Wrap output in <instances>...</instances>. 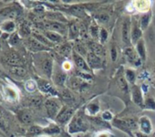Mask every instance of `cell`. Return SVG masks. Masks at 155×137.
Wrapping results in <instances>:
<instances>
[{"instance_id":"cell-1","label":"cell","mask_w":155,"mask_h":137,"mask_svg":"<svg viewBox=\"0 0 155 137\" xmlns=\"http://www.w3.org/2000/svg\"><path fill=\"white\" fill-rule=\"evenodd\" d=\"M87 130V124L81 116H75L71 119L68 124V132L76 133L79 132H85Z\"/></svg>"},{"instance_id":"cell-2","label":"cell","mask_w":155,"mask_h":137,"mask_svg":"<svg viewBox=\"0 0 155 137\" xmlns=\"http://www.w3.org/2000/svg\"><path fill=\"white\" fill-rule=\"evenodd\" d=\"M45 109L48 116L51 119H56L61 110L59 102L56 99H48L45 102Z\"/></svg>"},{"instance_id":"cell-3","label":"cell","mask_w":155,"mask_h":137,"mask_svg":"<svg viewBox=\"0 0 155 137\" xmlns=\"http://www.w3.org/2000/svg\"><path fill=\"white\" fill-rule=\"evenodd\" d=\"M1 60L8 68H10V67H17V66L24 67V61H23L22 58L20 57V55H18V54H17L15 52L7 54L6 56H4L2 58Z\"/></svg>"},{"instance_id":"cell-4","label":"cell","mask_w":155,"mask_h":137,"mask_svg":"<svg viewBox=\"0 0 155 137\" xmlns=\"http://www.w3.org/2000/svg\"><path fill=\"white\" fill-rule=\"evenodd\" d=\"M37 84H38V89L41 92L46 93V94H49L51 96H58V93L56 91V89L48 81L43 80V79H38L37 81Z\"/></svg>"},{"instance_id":"cell-5","label":"cell","mask_w":155,"mask_h":137,"mask_svg":"<svg viewBox=\"0 0 155 137\" xmlns=\"http://www.w3.org/2000/svg\"><path fill=\"white\" fill-rule=\"evenodd\" d=\"M74 110L70 107H63L56 117V122L59 124H66L73 116Z\"/></svg>"},{"instance_id":"cell-6","label":"cell","mask_w":155,"mask_h":137,"mask_svg":"<svg viewBox=\"0 0 155 137\" xmlns=\"http://www.w3.org/2000/svg\"><path fill=\"white\" fill-rule=\"evenodd\" d=\"M26 45L28 48V49H30L31 51H34V52L46 51V50H48L49 49L48 47H47L44 44H42L41 42H39L34 37L28 38L27 39V42H26Z\"/></svg>"},{"instance_id":"cell-7","label":"cell","mask_w":155,"mask_h":137,"mask_svg":"<svg viewBox=\"0 0 155 137\" xmlns=\"http://www.w3.org/2000/svg\"><path fill=\"white\" fill-rule=\"evenodd\" d=\"M72 58L74 59L75 65L77 66V68H79L80 71L86 72H91V68L89 67L87 61L84 59V58L82 56H81L80 54H78L75 50L72 52Z\"/></svg>"},{"instance_id":"cell-8","label":"cell","mask_w":155,"mask_h":137,"mask_svg":"<svg viewBox=\"0 0 155 137\" xmlns=\"http://www.w3.org/2000/svg\"><path fill=\"white\" fill-rule=\"evenodd\" d=\"M125 56L128 59L129 62H130L131 64H134L135 66H140L141 65V59L139 57L136 49H134L131 47H128L125 48Z\"/></svg>"},{"instance_id":"cell-9","label":"cell","mask_w":155,"mask_h":137,"mask_svg":"<svg viewBox=\"0 0 155 137\" xmlns=\"http://www.w3.org/2000/svg\"><path fill=\"white\" fill-rule=\"evenodd\" d=\"M40 68L43 72V73L48 77L51 78L53 75V60L51 58L47 57L41 60L40 63Z\"/></svg>"},{"instance_id":"cell-10","label":"cell","mask_w":155,"mask_h":137,"mask_svg":"<svg viewBox=\"0 0 155 137\" xmlns=\"http://www.w3.org/2000/svg\"><path fill=\"white\" fill-rule=\"evenodd\" d=\"M131 95H132V101L134 102V103L136 105H138L140 108H145V105H144V102L145 101L143 100L141 90H140V87H138L136 85H132Z\"/></svg>"},{"instance_id":"cell-11","label":"cell","mask_w":155,"mask_h":137,"mask_svg":"<svg viewBox=\"0 0 155 137\" xmlns=\"http://www.w3.org/2000/svg\"><path fill=\"white\" fill-rule=\"evenodd\" d=\"M87 63L89 65V67L91 68V70H98V68H102V61L101 58L93 54L92 52H89L87 55Z\"/></svg>"},{"instance_id":"cell-12","label":"cell","mask_w":155,"mask_h":137,"mask_svg":"<svg viewBox=\"0 0 155 137\" xmlns=\"http://www.w3.org/2000/svg\"><path fill=\"white\" fill-rule=\"evenodd\" d=\"M130 21L129 18H126L123 21L122 24V29H121V37H122V41L126 45H130L131 43L130 41Z\"/></svg>"},{"instance_id":"cell-13","label":"cell","mask_w":155,"mask_h":137,"mask_svg":"<svg viewBox=\"0 0 155 137\" xmlns=\"http://www.w3.org/2000/svg\"><path fill=\"white\" fill-rule=\"evenodd\" d=\"M45 26L47 27V28L49 31H54L57 33H60V34H64L67 30V28L65 27V25H63L60 22L58 21H48L45 24Z\"/></svg>"},{"instance_id":"cell-14","label":"cell","mask_w":155,"mask_h":137,"mask_svg":"<svg viewBox=\"0 0 155 137\" xmlns=\"http://www.w3.org/2000/svg\"><path fill=\"white\" fill-rule=\"evenodd\" d=\"M140 128L141 132L145 133V134H150L152 131V125L150 122V120L149 119V117L147 116H142L140 118Z\"/></svg>"},{"instance_id":"cell-15","label":"cell","mask_w":155,"mask_h":137,"mask_svg":"<svg viewBox=\"0 0 155 137\" xmlns=\"http://www.w3.org/2000/svg\"><path fill=\"white\" fill-rule=\"evenodd\" d=\"M52 78L54 83L58 86H63L67 82V74L62 70H57L52 75Z\"/></svg>"},{"instance_id":"cell-16","label":"cell","mask_w":155,"mask_h":137,"mask_svg":"<svg viewBox=\"0 0 155 137\" xmlns=\"http://www.w3.org/2000/svg\"><path fill=\"white\" fill-rule=\"evenodd\" d=\"M88 48H90V52H92L93 54L99 56L100 58L104 55V49L102 45H101L98 42L95 41H90L88 43Z\"/></svg>"},{"instance_id":"cell-17","label":"cell","mask_w":155,"mask_h":137,"mask_svg":"<svg viewBox=\"0 0 155 137\" xmlns=\"http://www.w3.org/2000/svg\"><path fill=\"white\" fill-rule=\"evenodd\" d=\"M141 36H142L141 28L136 23H134L133 28L131 29V33H130V41H131V43L137 44V42L141 39Z\"/></svg>"},{"instance_id":"cell-18","label":"cell","mask_w":155,"mask_h":137,"mask_svg":"<svg viewBox=\"0 0 155 137\" xmlns=\"http://www.w3.org/2000/svg\"><path fill=\"white\" fill-rule=\"evenodd\" d=\"M18 118L20 121V122L25 125H29L33 122V118H32V115L30 114V112H28V111H25V110L20 111L18 113Z\"/></svg>"},{"instance_id":"cell-19","label":"cell","mask_w":155,"mask_h":137,"mask_svg":"<svg viewBox=\"0 0 155 137\" xmlns=\"http://www.w3.org/2000/svg\"><path fill=\"white\" fill-rule=\"evenodd\" d=\"M8 71L9 72L16 77L18 78H23L27 75L28 72L26 70V68L22 67V66H17V67H10L8 68Z\"/></svg>"},{"instance_id":"cell-20","label":"cell","mask_w":155,"mask_h":137,"mask_svg":"<svg viewBox=\"0 0 155 137\" xmlns=\"http://www.w3.org/2000/svg\"><path fill=\"white\" fill-rule=\"evenodd\" d=\"M45 37L50 41V42H53V43H60L63 41V38L60 34L57 33V32H54V31H47L45 33Z\"/></svg>"},{"instance_id":"cell-21","label":"cell","mask_w":155,"mask_h":137,"mask_svg":"<svg viewBox=\"0 0 155 137\" xmlns=\"http://www.w3.org/2000/svg\"><path fill=\"white\" fill-rule=\"evenodd\" d=\"M4 93L9 101H17L18 98V92L15 91L12 87H8V86L4 87Z\"/></svg>"},{"instance_id":"cell-22","label":"cell","mask_w":155,"mask_h":137,"mask_svg":"<svg viewBox=\"0 0 155 137\" xmlns=\"http://www.w3.org/2000/svg\"><path fill=\"white\" fill-rule=\"evenodd\" d=\"M43 129L42 127L38 126V125H31L27 132V135L29 137H37L39 136L42 132H43Z\"/></svg>"},{"instance_id":"cell-23","label":"cell","mask_w":155,"mask_h":137,"mask_svg":"<svg viewBox=\"0 0 155 137\" xmlns=\"http://www.w3.org/2000/svg\"><path fill=\"white\" fill-rule=\"evenodd\" d=\"M136 51L139 55V57L140 58V59L144 60L146 58V49H145V45H144V41L143 39H140L137 42L136 44Z\"/></svg>"},{"instance_id":"cell-24","label":"cell","mask_w":155,"mask_h":137,"mask_svg":"<svg viewBox=\"0 0 155 137\" xmlns=\"http://www.w3.org/2000/svg\"><path fill=\"white\" fill-rule=\"evenodd\" d=\"M117 85L121 92H123L124 93H129L128 82H127V80L123 76H119L117 78Z\"/></svg>"},{"instance_id":"cell-25","label":"cell","mask_w":155,"mask_h":137,"mask_svg":"<svg viewBox=\"0 0 155 137\" xmlns=\"http://www.w3.org/2000/svg\"><path fill=\"white\" fill-rule=\"evenodd\" d=\"M68 35L70 39H76L78 37H80V27H78L76 24H71L68 28Z\"/></svg>"},{"instance_id":"cell-26","label":"cell","mask_w":155,"mask_h":137,"mask_svg":"<svg viewBox=\"0 0 155 137\" xmlns=\"http://www.w3.org/2000/svg\"><path fill=\"white\" fill-rule=\"evenodd\" d=\"M17 13H18V11L15 8H11V7L6 8H4V9H2L1 11H0V15H2L3 17H6V18H8L10 19L14 18L16 17Z\"/></svg>"},{"instance_id":"cell-27","label":"cell","mask_w":155,"mask_h":137,"mask_svg":"<svg viewBox=\"0 0 155 137\" xmlns=\"http://www.w3.org/2000/svg\"><path fill=\"white\" fill-rule=\"evenodd\" d=\"M150 21V12L144 13V14L140 17V25L141 30H142V29H145V28L149 26Z\"/></svg>"},{"instance_id":"cell-28","label":"cell","mask_w":155,"mask_h":137,"mask_svg":"<svg viewBox=\"0 0 155 137\" xmlns=\"http://www.w3.org/2000/svg\"><path fill=\"white\" fill-rule=\"evenodd\" d=\"M71 51H72V47L69 43H65L58 47V52L64 57L68 56L71 53Z\"/></svg>"},{"instance_id":"cell-29","label":"cell","mask_w":155,"mask_h":137,"mask_svg":"<svg viewBox=\"0 0 155 137\" xmlns=\"http://www.w3.org/2000/svg\"><path fill=\"white\" fill-rule=\"evenodd\" d=\"M100 111V105L98 102H92L87 106V112L90 115H95Z\"/></svg>"},{"instance_id":"cell-30","label":"cell","mask_w":155,"mask_h":137,"mask_svg":"<svg viewBox=\"0 0 155 137\" xmlns=\"http://www.w3.org/2000/svg\"><path fill=\"white\" fill-rule=\"evenodd\" d=\"M68 84L70 88L72 89H79L81 88L82 85V80L81 81L80 78L78 77H74V78H70L68 81Z\"/></svg>"},{"instance_id":"cell-31","label":"cell","mask_w":155,"mask_h":137,"mask_svg":"<svg viewBox=\"0 0 155 137\" xmlns=\"http://www.w3.org/2000/svg\"><path fill=\"white\" fill-rule=\"evenodd\" d=\"M61 97H62V99L64 100V101H66L68 103H73L74 102H75V98H74V96L72 95V93L68 91V90H67V89H65V90H63L62 91V92H61Z\"/></svg>"},{"instance_id":"cell-32","label":"cell","mask_w":155,"mask_h":137,"mask_svg":"<svg viewBox=\"0 0 155 137\" xmlns=\"http://www.w3.org/2000/svg\"><path fill=\"white\" fill-rule=\"evenodd\" d=\"M75 51L78 53V54H80L81 56H87L89 52H87V48L84 47V45L80 42V41H77L76 45H75Z\"/></svg>"},{"instance_id":"cell-33","label":"cell","mask_w":155,"mask_h":137,"mask_svg":"<svg viewBox=\"0 0 155 137\" xmlns=\"http://www.w3.org/2000/svg\"><path fill=\"white\" fill-rule=\"evenodd\" d=\"M25 89L28 92H34L38 89L37 82H35L34 80H28V81H27L26 83H25Z\"/></svg>"},{"instance_id":"cell-34","label":"cell","mask_w":155,"mask_h":137,"mask_svg":"<svg viewBox=\"0 0 155 137\" xmlns=\"http://www.w3.org/2000/svg\"><path fill=\"white\" fill-rule=\"evenodd\" d=\"M16 28V26H15V23L12 21V20H8V21H6L2 26H1V30L3 29L4 31L6 32H13Z\"/></svg>"},{"instance_id":"cell-35","label":"cell","mask_w":155,"mask_h":137,"mask_svg":"<svg viewBox=\"0 0 155 137\" xmlns=\"http://www.w3.org/2000/svg\"><path fill=\"white\" fill-rule=\"evenodd\" d=\"M89 29L82 24L80 27V38H81L82 41H89ZM90 42V41H89Z\"/></svg>"},{"instance_id":"cell-36","label":"cell","mask_w":155,"mask_h":137,"mask_svg":"<svg viewBox=\"0 0 155 137\" xmlns=\"http://www.w3.org/2000/svg\"><path fill=\"white\" fill-rule=\"evenodd\" d=\"M43 132L48 133V134H55V133H59L60 129L58 125L56 124H50L48 127H46L43 129Z\"/></svg>"},{"instance_id":"cell-37","label":"cell","mask_w":155,"mask_h":137,"mask_svg":"<svg viewBox=\"0 0 155 137\" xmlns=\"http://www.w3.org/2000/svg\"><path fill=\"white\" fill-rule=\"evenodd\" d=\"M100 30L101 29H99V27H98V25L95 22H92L91 25L89 28V33L91 35L92 38H99Z\"/></svg>"},{"instance_id":"cell-38","label":"cell","mask_w":155,"mask_h":137,"mask_svg":"<svg viewBox=\"0 0 155 137\" xmlns=\"http://www.w3.org/2000/svg\"><path fill=\"white\" fill-rule=\"evenodd\" d=\"M138 5H134L135 7V9L137 10H140V12H145L147 13V10L149 9V2H146V1H140V2H136Z\"/></svg>"},{"instance_id":"cell-39","label":"cell","mask_w":155,"mask_h":137,"mask_svg":"<svg viewBox=\"0 0 155 137\" xmlns=\"http://www.w3.org/2000/svg\"><path fill=\"white\" fill-rule=\"evenodd\" d=\"M125 121V123H126V125H127V127H128V129L130 131V132H132V131H136L137 129H138V123H137V122L134 120V119H125L124 120Z\"/></svg>"},{"instance_id":"cell-40","label":"cell","mask_w":155,"mask_h":137,"mask_svg":"<svg viewBox=\"0 0 155 137\" xmlns=\"http://www.w3.org/2000/svg\"><path fill=\"white\" fill-rule=\"evenodd\" d=\"M125 79L127 80V82H129L134 84L135 79H136L135 72H134L132 70H127L126 72H125Z\"/></svg>"},{"instance_id":"cell-41","label":"cell","mask_w":155,"mask_h":137,"mask_svg":"<svg viewBox=\"0 0 155 137\" xmlns=\"http://www.w3.org/2000/svg\"><path fill=\"white\" fill-rule=\"evenodd\" d=\"M77 77L78 78H80L81 80H87V81H91L93 79V77L89 74V72H82V71H78L77 73H76Z\"/></svg>"},{"instance_id":"cell-42","label":"cell","mask_w":155,"mask_h":137,"mask_svg":"<svg viewBox=\"0 0 155 137\" xmlns=\"http://www.w3.org/2000/svg\"><path fill=\"white\" fill-rule=\"evenodd\" d=\"M34 38H36V39H38L39 42H41L42 44H44L45 46H47V47H49L50 46V41L45 37V35L44 36H42V35H39V34H37V33H34Z\"/></svg>"},{"instance_id":"cell-43","label":"cell","mask_w":155,"mask_h":137,"mask_svg":"<svg viewBox=\"0 0 155 137\" xmlns=\"http://www.w3.org/2000/svg\"><path fill=\"white\" fill-rule=\"evenodd\" d=\"M144 105L146 109H150V110H155V101L152 98H148L144 102Z\"/></svg>"},{"instance_id":"cell-44","label":"cell","mask_w":155,"mask_h":137,"mask_svg":"<svg viewBox=\"0 0 155 137\" xmlns=\"http://www.w3.org/2000/svg\"><path fill=\"white\" fill-rule=\"evenodd\" d=\"M99 38H100V40H101L102 43L106 42V40H107V38H108V32H107V30H106L105 28H101Z\"/></svg>"},{"instance_id":"cell-45","label":"cell","mask_w":155,"mask_h":137,"mask_svg":"<svg viewBox=\"0 0 155 137\" xmlns=\"http://www.w3.org/2000/svg\"><path fill=\"white\" fill-rule=\"evenodd\" d=\"M102 119L103 121L105 122H109V121H111L112 120V113L109 111H105L103 113H102Z\"/></svg>"},{"instance_id":"cell-46","label":"cell","mask_w":155,"mask_h":137,"mask_svg":"<svg viewBox=\"0 0 155 137\" xmlns=\"http://www.w3.org/2000/svg\"><path fill=\"white\" fill-rule=\"evenodd\" d=\"M19 41V38H18V35L17 33H13L11 38H10V43L12 45H16L17 43H18Z\"/></svg>"},{"instance_id":"cell-47","label":"cell","mask_w":155,"mask_h":137,"mask_svg":"<svg viewBox=\"0 0 155 137\" xmlns=\"http://www.w3.org/2000/svg\"><path fill=\"white\" fill-rule=\"evenodd\" d=\"M98 19H99L101 22L106 23V22H108V21H109L110 17H109L107 14H101V15H99V16H98Z\"/></svg>"},{"instance_id":"cell-48","label":"cell","mask_w":155,"mask_h":137,"mask_svg":"<svg viewBox=\"0 0 155 137\" xmlns=\"http://www.w3.org/2000/svg\"><path fill=\"white\" fill-rule=\"evenodd\" d=\"M21 33H23L24 35H28L30 33V30H29V28L26 25H22V28H21Z\"/></svg>"},{"instance_id":"cell-49","label":"cell","mask_w":155,"mask_h":137,"mask_svg":"<svg viewBox=\"0 0 155 137\" xmlns=\"http://www.w3.org/2000/svg\"><path fill=\"white\" fill-rule=\"evenodd\" d=\"M94 137H110V133L106 132H97Z\"/></svg>"},{"instance_id":"cell-50","label":"cell","mask_w":155,"mask_h":137,"mask_svg":"<svg viewBox=\"0 0 155 137\" xmlns=\"http://www.w3.org/2000/svg\"><path fill=\"white\" fill-rule=\"evenodd\" d=\"M117 56H118V53H117L116 48H115V47H112V48H111V58H112V60H113V61H115V60H116Z\"/></svg>"},{"instance_id":"cell-51","label":"cell","mask_w":155,"mask_h":137,"mask_svg":"<svg viewBox=\"0 0 155 137\" xmlns=\"http://www.w3.org/2000/svg\"><path fill=\"white\" fill-rule=\"evenodd\" d=\"M62 68H63V70L64 71H69L70 70V68H71V64H70V62H64L63 63V65H62Z\"/></svg>"},{"instance_id":"cell-52","label":"cell","mask_w":155,"mask_h":137,"mask_svg":"<svg viewBox=\"0 0 155 137\" xmlns=\"http://www.w3.org/2000/svg\"><path fill=\"white\" fill-rule=\"evenodd\" d=\"M136 135H137V137H149L148 134H145L143 132H137Z\"/></svg>"},{"instance_id":"cell-53","label":"cell","mask_w":155,"mask_h":137,"mask_svg":"<svg viewBox=\"0 0 155 137\" xmlns=\"http://www.w3.org/2000/svg\"><path fill=\"white\" fill-rule=\"evenodd\" d=\"M5 77V73L0 70V78H4Z\"/></svg>"},{"instance_id":"cell-54","label":"cell","mask_w":155,"mask_h":137,"mask_svg":"<svg viewBox=\"0 0 155 137\" xmlns=\"http://www.w3.org/2000/svg\"><path fill=\"white\" fill-rule=\"evenodd\" d=\"M2 35V30H1V28H0V36Z\"/></svg>"},{"instance_id":"cell-55","label":"cell","mask_w":155,"mask_h":137,"mask_svg":"<svg viewBox=\"0 0 155 137\" xmlns=\"http://www.w3.org/2000/svg\"><path fill=\"white\" fill-rule=\"evenodd\" d=\"M37 137H48V136H41V135H39V136H37Z\"/></svg>"},{"instance_id":"cell-56","label":"cell","mask_w":155,"mask_h":137,"mask_svg":"<svg viewBox=\"0 0 155 137\" xmlns=\"http://www.w3.org/2000/svg\"><path fill=\"white\" fill-rule=\"evenodd\" d=\"M0 135H2V132H1V130H0Z\"/></svg>"},{"instance_id":"cell-57","label":"cell","mask_w":155,"mask_h":137,"mask_svg":"<svg viewBox=\"0 0 155 137\" xmlns=\"http://www.w3.org/2000/svg\"><path fill=\"white\" fill-rule=\"evenodd\" d=\"M0 137H2V135H0Z\"/></svg>"}]
</instances>
